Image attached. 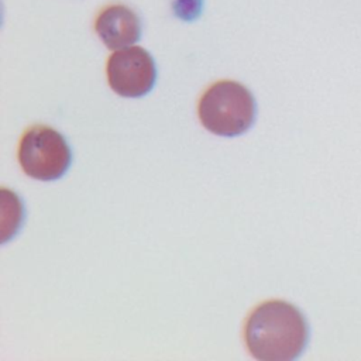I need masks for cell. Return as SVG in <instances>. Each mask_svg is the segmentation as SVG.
I'll return each instance as SVG.
<instances>
[{
    "label": "cell",
    "mask_w": 361,
    "mask_h": 361,
    "mask_svg": "<svg viewBox=\"0 0 361 361\" xmlns=\"http://www.w3.org/2000/svg\"><path fill=\"white\" fill-rule=\"evenodd\" d=\"M248 353L259 361H293L309 343V324L289 302L274 299L258 305L244 327Z\"/></svg>",
    "instance_id": "1"
},
{
    "label": "cell",
    "mask_w": 361,
    "mask_h": 361,
    "mask_svg": "<svg viewBox=\"0 0 361 361\" xmlns=\"http://www.w3.org/2000/svg\"><path fill=\"white\" fill-rule=\"evenodd\" d=\"M203 127L220 137H237L248 131L257 117L252 93L238 82L220 80L200 97L197 106Z\"/></svg>",
    "instance_id": "2"
},
{
    "label": "cell",
    "mask_w": 361,
    "mask_h": 361,
    "mask_svg": "<svg viewBox=\"0 0 361 361\" xmlns=\"http://www.w3.org/2000/svg\"><path fill=\"white\" fill-rule=\"evenodd\" d=\"M18 162L25 175L51 182L61 179L72 164V151L65 137L47 126L28 128L18 145Z\"/></svg>",
    "instance_id": "3"
},
{
    "label": "cell",
    "mask_w": 361,
    "mask_h": 361,
    "mask_svg": "<svg viewBox=\"0 0 361 361\" xmlns=\"http://www.w3.org/2000/svg\"><path fill=\"white\" fill-rule=\"evenodd\" d=\"M106 72L110 87L123 97H142L157 82L155 61L141 47H127L113 52L107 59Z\"/></svg>",
    "instance_id": "4"
},
{
    "label": "cell",
    "mask_w": 361,
    "mask_h": 361,
    "mask_svg": "<svg viewBox=\"0 0 361 361\" xmlns=\"http://www.w3.org/2000/svg\"><path fill=\"white\" fill-rule=\"evenodd\" d=\"M94 30L109 49H123L140 41L141 20L128 6L113 4L97 16Z\"/></svg>",
    "instance_id": "5"
}]
</instances>
